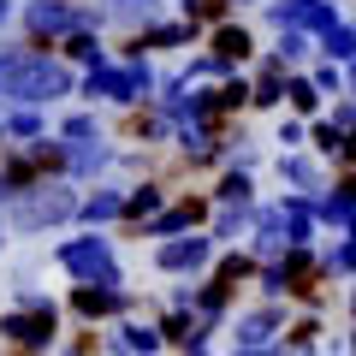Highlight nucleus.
Returning a JSON list of instances; mask_svg holds the SVG:
<instances>
[{"label":"nucleus","mask_w":356,"mask_h":356,"mask_svg":"<svg viewBox=\"0 0 356 356\" xmlns=\"http://www.w3.org/2000/svg\"><path fill=\"white\" fill-rule=\"evenodd\" d=\"M315 89H332V95H339V89H344V72H339V65H321V72H315Z\"/></svg>","instance_id":"8"},{"label":"nucleus","mask_w":356,"mask_h":356,"mask_svg":"<svg viewBox=\"0 0 356 356\" xmlns=\"http://www.w3.org/2000/svg\"><path fill=\"white\" fill-rule=\"evenodd\" d=\"M280 178H291V184L315 191V184H321V166H315V161H303V154H280Z\"/></svg>","instance_id":"1"},{"label":"nucleus","mask_w":356,"mask_h":356,"mask_svg":"<svg viewBox=\"0 0 356 356\" xmlns=\"http://www.w3.org/2000/svg\"><path fill=\"white\" fill-rule=\"evenodd\" d=\"M220 48H226V54H250V36H243V30H226V36H220Z\"/></svg>","instance_id":"9"},{"label":"nucleus","mask_w":356,"mask_h":356,"mask_svg":"<svg viewBox=\"0 0 356 356\" xmlns=\"http://www.w3.org/2000/svg\"><path fill=\"white\" fill-rule=\"evenodd\" d=\"M327 273H356V243L344 238L339 250H327Z\"/></svg>","instance_id":"6"},{"label":"nucleus","mask_w":356,"mask_h":356,"mask_svg":"<svg viewBox=\"0 0 356 356\" xmlns=\"http://www.w3.org/2000/svg\"><path fill=\"white\" fill-rule=\"evenodd\" d=\"M321 42H327V60H332V65H339V60H344V65H356V30H344V24H339L332 36H321Z\"/></svg>","instance_id":"2"},{"label":"nucleus","mask_w":356,"mask_h":356,"mask_svg":"<svg viewBox=\"0 0 356 356\" xmlns=\"http://www.w3.org/2000/svg\"><path fill=\"white\" fill-rule=\"evenodd\" d=\"M350 350H356V332H350Z\"/></svg>","instance_id":"13"},{"label":"nucleus","mask_w":356,"mask_h":356,"mask_svg":"<svg viewBox=\"0 0 356 356\" xmlns=\"http://www.w3.org/2000/svg\"><path fill=\"white\" fill-rule=\"evenodd\" d=\"M303 54H309V36H297V30H291V36H280V54H273V60H303Z\"/></svg>","instance_id":"7"},{"label":"nucleus","mask_w":356,"mask_h":356,"mask_svg":"<svg viewBox=\"0 0 356 356\" xmlns=\"http://www.w3.org/2000/svg\"><path fill=\"white\" fill-rule=\"evenodd\" d=\"M350 309H356V291H350Z\"/></svg>","instance_id":"14"},{"label":"nucleus","mask_w":356,"mask_h":356,"mask_svg":"<svg viewBox=\"0 0 356 356\" xmlns=\"http://www.w3.org/2000/svg\"><path fill=\"white\" fill-rule=\"evenodd\" d=\"M285 95H291L297 113H315V102H321V89L309 83V77H291V89H285Z\"/></svg>","instance_id":"4"},{"label":"nucleus","mask_w":356,"mask_h":356,"mask_svg":"<svg viewBox=\"0 0 356 356\" xmlns=\"http://www.w3.org/2000/svg\"><path fill=\"white\" fill-rule=\"evenodd\" d=\"M280 143H285V149H297V143H303V125H297V119H285V125H280Z\"/></svg>","instance_id":"10"},{"label":"nucleus","mask_w":356,"mask_h":356,"mask_svg":"<svg viewBox=\"0 0 356 356\" xmlns=\"http://www.w3.org/2000/svg\"><path fill=\"white\" fill-rule=\"evenodd\" d=\"M344 196H350V202H356V178H350V184H344Z\"/></svg>","instance_id":"12"},{"label":"nucleus","mask_w":356,"mask_h":356,"mask_svg":"<svg viewBox=\"0 0 356 356\" xmlns=\"http://www.w3.org/2000/svg\"><path fill=\"white\" fill-rule=\"evenodd\" d=\"M273 327H280V315L267 309V315H250V321H243L238 339H243V344H267V339H273Z\"/></svg>","instance_id":"3"},{"label":"nucleus","mask_w":356,"mask_h":356,"mask_svg":"<svg viewBox=\"0 0 356 356\" xmlns=\"http://www.w3.org/2000/svg\"><path fill=\"white\" fill-rule=\"evenodd\" d=\"M344 89H350V102H356V65H344Z\"/></svg>","instance_id":"11"},{"label":"nucleus","mask_w":356,"mask_h":356,"mask_svg":"<svg viewBox=\"0 0 356 356\" xmlns=\"http://www.w3.org/2000/svg\"><path fill=\"white\" fill-rule=\"evenodd\" d=\"M202 255H208V243H172V250H166L161 261H166V267H196Z\"/></svg>","instance_id":"5"}]
</instances>
